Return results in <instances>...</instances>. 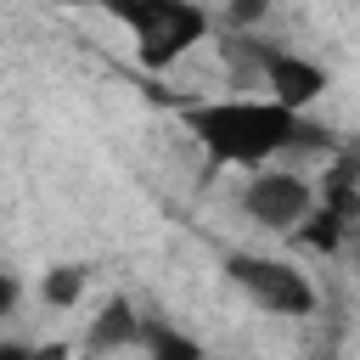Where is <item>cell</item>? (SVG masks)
<instances>
[{"label":"cell","mask_w":360,"mask_h":360,"mask_svg":"<svg viewBox=\"0 0 360 360\" xmlns=\"http://www.w3.org/2000/svg\"><path fill=\"white\" fill-rule=\"evenodd\" d=\"M309 152H315V158H338V141H332L326 124H309V118H304V129H298V141H292L287 158H309Z\"/></svg>","instance_id":"obj_10"},{"label":"cell","mask_w":360,"mask_h":360,"mask_svg":"<svg viewBox=\"0 0 360 360\" xmlns=\"http://www.w3.org/2000/svg\"><path fill=\"white\" fill-rule=\"evenodd\" d=\"M180 124L186 135L214 158V163H231V169H270V158H287L304 118L287 112L281 101L270 96H214V101H191L180 107Z\"/></svg>","instance_id":"obj_1"},{"label":"cell","mask_w":360,"mask_h":360,"mask_svg":"<svg viewBox=\"0 0 360 360\" xmlns=\"http://www.w3.org/2000/svg\"><path fill=\"white\" fill-rule=\"evenodd\" d=\"M0 360H34V349L17 343V338H6V343H0Z\"/></svg>","instance_id":"obj_13"},{"label":"cell","mask_w":360,"mask_h":360,"mask_svg":"<svg viewBox=\"0 0 360 360\" xmlns=\"http://www.w3.org/2000/svg\"><path fill=\"white\" fill-rule=\"evenodd\" d=\"M90 287V264H51L39 276V304L45 309H73Z\"/></svg>","instance_id":"obj_7"},{"label":"cell","mask_w":360,"mask_h":360,"mask_svg":"<svg viewBox=\"0 0 360 360\" xmlns=\"http://www.w3.org/2000/svg\"><path fill=\"white\" fill-rule=\"evenodd\" d=\"M225 17H231V22H242V28H248V22H259V17H264V6H259V0H242V6H231V11H225Z\"/></svg>","instance_id":"obj_12"},{"label":"cell","mask_w":360,"mask_h":360,"mask_svg":"<svg viewBox=\"0 0 360 360\" xmlns=\"http://www.w3.org/2000/svg\"><path fill=\"white\" fill-rule=\"evenodd\" d=\"M118 17L129 22V34H135V62H141L146 73L174 68V62H180L191 45H202L208 28H214V17H208L202 6H191V0H135V6H118Z\"/></svg>","instance_id":"obj_2"},{"label":"cell","mask_w":360,"mask_h":360,"mask_svg":"<svg viewBox=\"0 0 360 360\" xmlns=\"http://www.w3.org/2000/svg\"><path fill=\"white\" fill-rule=\"evenodd\" d=\"M259 79H264L270 101H281V107L298 112V118H304V107L321 101V90H326V68H321L315 56L287 51V45H259Z\"/></svg>","instance_id":"obj_5"},{"label":"cell","mask_w":360,"mask_h":360,"mask_svg":"<svg viewBox=\"0 0 360 360\" xmlns=\"http://www.w3.org/2000/svg\"><path fill=\"white\" fill-rule=\"evenodd\" d=\"M292 236H298L304 248H315V253H338V248H343V236H349V219H338L332 208H321V202H315V214H309Z\"/></svg>","instance_id":"obj_9"},{"label":"cell","mask_w":360,"mask_h":360,"mask_svg":"<svg viewBox=\"0 0 360 360\" xmlns=\"http://www.w3.org/2000/svg\"><path fill=\"white\" fill-rule=\"evenodd\" d=\"M225 276L248 292L253 309L264 315H309L315 309V281L287 264V259H259V253H231L225 259Z\"/></svg>","instance_id":"obj_3"},{"label":"cell","mask_w":360,"mask_h":360,"mask_svg":"<svg viewBox=\"0 0 360 360\" xmlns=\"http://www.w3.org/2000/svg\"><path fill=\"white\" fill-rule=\"evenodd\" d=\"M298 360H338V354H326V349H321V354H298Z\"/></svg>","instance_id":"obj_15"},{"label":"cell","mask_w":360,"mask_h":360,"mask_svg":"<svg viewBox=\"0 0 360 360\" xmlns=\"http://www.w3.org/2000/svg\"><path fill=\"white\" fill-rule=\"evenodd\" d=\"M315 202L321 197L298 169H259L242 186V214L253 225H264V231H298L315 214Z\"/></svg>","instance_id":"obj_4"},{"label":"cell","mask_w":360,"mask_h":360,"mask_svg":"<svg viewBox=\"0 0 360 360\" xmlns=\"http://www.w3.org/2000/svg\"><path fill=\"white\" fill-rule=\"evenodd\" d=\"M17 298H22V281H17V276H6V281H0V315H6V321L17 315Z\"/></svg>","instance_id":"obj_11"},{"label":"cell","mask_w":360,"mask_h":360,"mask_svg":"<svg viewBox=\"0 0 360 360\" xmlns=\"http://www.w3.org/2000/svg\"><path fill=\"white\" fill-rule=\"evenodd\" d=\"M354 231H360V225H354Z\"/></svg>","instance_id":"obj_16"},{"label":"cell","mask_w":360,"mask_h":360,"mask_svg":"<svg viewBox=\"0 0 360 360\" xmlns=\"http://www.w3.org/2000/svg\"><path fill=\"white\" fill-rule=\"evenodd\" d=\"M146 360H208V354H202V343H197L191 332L152 321V326H146Z\"/></svg>","instance_id":"obj_8"},{"label":"cell","mask_w":360,"mask_h":360,"mask_svg":"<svg viewBox=\"0 0 360 360\" xmlns=\"http://www.w3.org/2000/svg\"><path fill=\"white\" fill-rule=\"evenodd\" d=\"M146 315L129 298H107L90 326H84V354H118V349H146Z\"/></svg>","instance_id":"obj_6"},{"label":"cell","mask_w":360,"mask_h":360,"mask_svg":"<svg viewBox=\"0 0 360 360\" xmlns=\"http://www.w3.org/2000/svg\"><path fill=\"white\" fill-rule=\"evenodd\" d=\"M34 360H73V349H68V343H39Z\"/></svg>","instance_id":"obj_14"}]
</instances>
